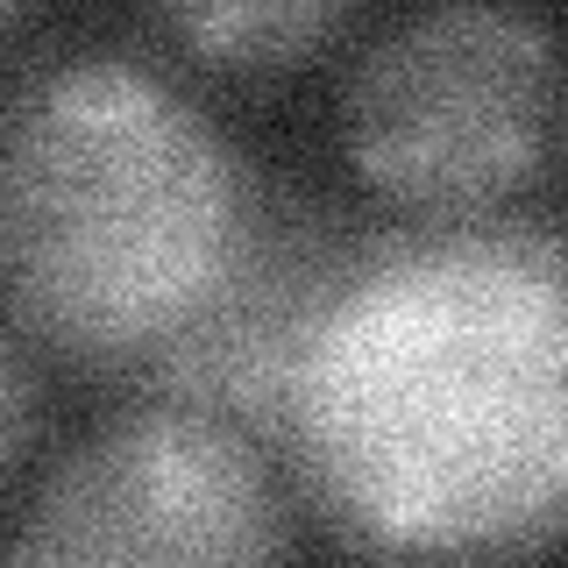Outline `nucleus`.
<instances>
[{
	"label": "nucleus",
	"instance_id": "3",
	"mask_svg": "<svg viewBox=\"0 0 568 568\" xmlns=\"http://www.w3.org/2000/svg\"><path fill=\"white\" fill-rule=\"evenodd\" d=\"M555 129V43L519 8L434 0L355 64L348 164L413 221H469L519 192Z\"/></svg>",
	"mask_w": 568,
	"mask_h": 568
},
{
	"label": "nucleus",
	"instance_id": "8",
	"mask_svg": "<svg viewBox=\"0 0 568 568\" xmlns=\"http://www.w3.org/2000/svg\"><path fill=\"white\" fill-rule=\"evenodd\" d=\"M22 8H29V0H8V14H22Z\"/></svg>",
	"mask_w": 568,
	"mask_h": 568
},
{
	"label": "nucleus",
	"instance_id": "6",
	"mask_svg": "<svg viewBox=\"0 0 568 568\" xmlns=\"http://www.w3.org/2000/svg\"><path fill=\"white\" fill-rule=\"evenodd\" d=\"M355 0H150L178 50L221 71H284L348 22Z\"/></svg>",
	"mask_w": 568,
	"mask_h": 568
},
{
	"label": "nucleus",
	"instance_id": "7",
	"mask_svg": "<svg viewBox=\"0 0 568 568\" xmlns=\"http://www.w3.org/2000/svg\"><path fill=\"white\" fill-rule=\"evenodd\" d=\"M29 419H36V377H29V334H8V462L29 455Z\"/></svg>",
	"mask_w": 568,
	"mask_h": 568
},
{
	"label": "nucleus",
	"instance_id": "5",
	"mask_svg": "<svg viewBox=\"0 0 568 568\" xmlns=\"http://www.w3.org/2000/svg\"><path fill=\"white\" fill-rule=\"evenodd\" d=\"M363 242V227L334 221L327 206L256 192L235 256L135 377L142 398L192 405V413L242 426L263 448H284L313 348L327 334Z\"/></svg>",
	"mask_w": 568,
	"mask_h": 568
},
{
	"label": "nucleus",
	"instance_id": "2",
	"mask_svg": "<svg viewBox=\"0 0 568 568\" xmlns=\"http://www.w3.org/2000/svg\"><path fill=\"white\" fill-rule=\"evenodd\" d=\"M221 129L121 58L29 71L0 156V271L29 342L142 377L185 327L256 206Z\"/></svg>",
	"mask_w": 568,
	"mask_h": 568
},
{
	"label": "nucleus",
	"instance_id": "4",
	"mask_svg": "<svg viewBox=\"0 0 568 568\" xmlns=\"http://www.w3.org/2000/svg\"><path fill=\"white\" fill-rule=\"evenodd\" d=\"M284 547L263 440L242 426L142 398L100 434H85L22 505L8 555L36 561H271Z\"/></svg>",
	"mask_w": 568,
	"mask_h": 568
},
{
	"label": "nucleus",
	"instance_id": "1",
	"mask_svg": "<svg viewBox=\"0 0 568 568\" xmlns=\"http://www.w3.org/2000/svg\"><path fill=\"white\" fill-rule=\"evenodd\" d=\"M284 455L348 547L526 555L568 532V242L484 213L369 235Z\"/></svg>",
	"mask_w": 568,
	"mask_h": 568
}]
</instances>
